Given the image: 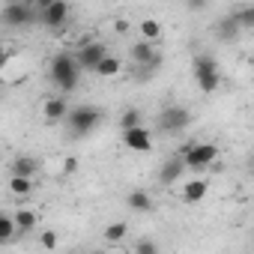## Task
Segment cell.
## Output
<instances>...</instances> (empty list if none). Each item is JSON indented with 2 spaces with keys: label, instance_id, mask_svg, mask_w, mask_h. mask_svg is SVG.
I'll return each instance as SVG.
<instances>
[{
  "label": "cell",
  "instance_id": "6da1fadb",
  "mask_svg": "<svg viewBox=\"0 0 254 254\" xmlns=\"http://www.w3.org/2000/svg\"><path fill=\"white\" fill-rule=\"evenodd\" d=\"M48 75H51L54 87L60 90V96H66V93H72V90L78 87V81H81V66H78V60H75L72 51H57V54L51 57V63H48Z\"/></svg>",
  "mask_w": 254,
  "mask_h": 254
},
{
  "label": "cell",
  "instance_id": "7a4b0ae2",
  "mask_svg": "<svg viewBox=\"0 0 254 254\" xmlns=\"http://www.w3.org/2000/svg\"><path fill=\"white\" fill-rule=\"evenodd\" d=\"M177 159L183 162L186 171H206L215 165L218 159V147L215 144H200V141H189L186 147H180Z\"/></svg>",
  "mask_w": 254,
  "mask_h": 254
},
{
  "label": "cell",
  "instance_id": "3957f363",
  "mask_svg": "<svg viewBox=\"0 0 254 254\" xmlns=\"http://www.w3.org/2000/svg\"><path fill=\"white\" fill-rule=\"evenodd\" d=\"M63 123H66V129H69L72 138H87L102 123V111L96 105H78V108H69V117Z\"/></svg>",
  "mask_w": 254,
  "mask_h": 254
},
{
  "label": "cell",
  "instance_id": "277c9868",
  "mask_svg": "<svg viewBox=\"0 0 254 254\" xmlns=\"http://www.w3.org/2000/svg\"><path fill=\"white\" fill-rule=\"evenodd\" d=\"M69 12H72V6L66 3V0H39V3H36V18H39L42 27H48L51 33L66 30Z\"/></svg>",
  "mask_w": 254,
  "mask_h": 254
},
{
  "label": "cell",
  "instance_id": "5b68a950",
  "mask_svg": "<svg viewBox=\"0 0 254 254\" xmlns=\"http://www.w3.org/2000/svg\"><path fill=\"white\" fill-rule=\"evenodd\" d=\"M194 84L200 87V93H215L218 87H221V69H218V63H215V57L212 54H197L194 57Z\"/></svg>",
  "mask_w": 254,
  "mask_h": 254
},
{
  "label": "cell",
  "instance_id": "8992f818",
  "mask_svg": "<svg viewBox=\"0 0 254 254\" xmlns=\"http://www.w3.org/2000/svg\"><path fill=\"white\" fill-rule=\"evenodd\" d=\"M191 123V111L183 108V105H168L165 111H159V129L168 132V135H177L183 129H189Z\"/></svg>",
  "mask_w": 254,
  "mask_h": 254
},
{
  "label": "cell",
  "instance_id": "52a82bcc",
  "mask_svg": "<svg viewBox=\"0 0 254 254\" xmlns=\"http://www.w3.org/2000/svg\"><path fill=\"white\" fill-rule=\"evenodd\" d=\"M0 18H3L6 24H12V27H30L36 21V6L33 3H24V0H15V3H6L3 6Z\"/></svg>",
  "mask_w": 254,
  "mask_h": 254
},
{
  "label": "cell",
  "instance_id": "ba28073f",
  "mask_svg": "<svg viewBox=\"0 0 254 254\" xmlns=\"http://www.w3.org/2000/svg\"><path fill=\"white\" fill-rule=\"evenodd\" d=\"M105 54H108V48L102 42H81V48L75 51V60H78L81 72H93Z\"/></svg>",
  "mask_w": 254,
  "mask_h": 254
},
{
  "label": "cell",
  "instance_id": "9c48e42d",
  "mask_svg": "<svg viewBox=\"0 0 254 254\" xmlns=\"http://www.w3.org/2000/svg\"><path fill=\"white\" fill-rule=\"evenodd\" d=\"M123 144L129 147L132 153H150L153 150V132L147 129V126L129 129V132H123Z\"/></svg>",
  "mask_w": 254,
  "mask_h": 254
},
{
  "label": "cell",
  "instance_id": "30bf717a",
  "mask_svg": "<svg viewBox=\"0 0 254 254\" xmlns=\"http://www.w3.org/2000/svg\"><path fill=\"white\" fill-rule=\"evenodd\" d=\"M42 117H45V123H63L66 117H69V102H66V96H51V99H45L42 102Z\"/></svg>",
  "mask_w": 254,
  "mask_h": 254
},
{
  "label": "cell",
  "instance_id": "8fae6325",
  "mask_svg": "<svg viewBox=\"0 0 254 254\" xmlns=\"http://www.w3.org/2000/svg\"><path fill=\"white\" fill-rule=\"evenodd\" d=\"M39 171V162L33 156H15L12 165H9V177H24V180H33Z\"/></svg>",
  "mask_w": 254,
  "mask_h": 254
},
{
  "label": "cell",
  "instance_id": "7c38bea8",
  "mask_svg": "<svg viewBox=\"0 0 254 254\" xmlns=\"http://www.w3.org/2000/svg\"><path fill=\"white\" fill-rule=\"evenodd\" d=\"M206 191H209L206 180H189V183L183 186L180 197H183V203H200V200L206 197Z\"/></svg>",
  "mask_w": 254,
  "mask_h": 254
},
{
  "label": "cell",
  "instance_id": "4fadbf2b",
  "mask_svg": "<svg viewBox=\"0 0 254 254\" xmlns=\"http://www.w3.org/2000/svg\"><path fill=\"white\" fill-rule=\"evenodd\" d=\"M183 171H186L183 162L174 156V159H168V162L159 168V183H162V186H174L177 180H183Z\"/></svg>",
  "mask_w": 254,
  "mask_h": 254
},
{
  "label": "cell",
  "instance_id": "5bb4252c",
  "mask_svg": "<svg viewBox=\"0 0 254 254\" xmlns=\"http://www.w3.org/2000/svg\"><path fill=\"white\" fill-rule=\"evenodd\" d=\"M126 206L135 209V212H150V209H153V197H150V191L135 189V191L126 194Z\"/></svg>",
  "mask_w": 254,
  "mask_h": 254
},
{
  "label": "cell",
  "instance_id": "9a60e30c",
  "mask_svg": "<svg viewBox=\"0 0 254 254\" xmlns=\"http://www.w3.org/2000/svg\"><path fill=\"white\" fill-rule=\"evenodd\" d=\"M156 51H159V48H156L153 42H144V39H141V42H135V45L129 48V57H132V63H138V66L144 69V66L150 63V57H153Z\"/></svg>",
  "mask_w": 254,
  "mask_h": 254
},
{
  "label": "cell",
  "instance_id": "2e32d148",
  "mask_svg": "<svg viewBox=\"0 0 254 254\" xmlns=\"http://www.w3.org/2000/svg\"><path fill=\"white\" fill-rule=\"evenodd\" d=\"M12 224H15V230H21V233H30V230L39 224V212H33V209H15V218H12Z\"/></svg>",
  "mask_w": 254,
  "mask_h": 254
},
{
  "label": "cell",
  "instance_id": "e0dca14e",
  "mask_svg": "<svg viewBox=\"0 0 254 254\" xmlns=\"http://www.w3.org/2000/svg\"><path fill=\"white\" fill-rule=\"evenodd\" d=\"M120 69H123V63H120V57H114V54H105L102 60H99V66L93 69L99 78H114V75H120Z\"/></svg>",
  "mask_w": 254,
  "mask_h": 254
},
{
  "label": "cell",
  "instance_id": "ac0fdd59",
  "mask_svg": "<svg viewBox=\"0 0 254 254\" xmlns=\"http://www.w3.org/2000/svg\"><path fill=\"white\" fill-rule=\"evenodd\" d=\"M138 126H144V114L138 108H126L120 114V129L123 132H129V129H138Z\"/></svg>",
  "mask_w": 254,
  "mask_h": 254
},
{
  "label": "cell",
  "instance_id": "d6986e66",
  "mask_svg": "<svg viewBox=\"0 0 254 254\" xmlns=\"http://www.w3.org/2000/svg\"><path fill=\"white\" fill-rule=\"evenodd\" d=\"M138 30H141V36H144V42H159L162 39V24L156 21V18H144L141 24H138Z\"/></svg>",
  "mask_w": 254,
  "mask_h": 254
},
{
  "label": "cell",
  "instance_id": "ffe728a7",
  "mask_svg": "<svg viewBox=\"0 0 254 254\" xmlns=\"http://www.w3.org/2000/svg\"><path fill=\"white\" fill-rule=\"evenodd\" d=\"M230 18L236 21L239 30H248V27H254V6H239L230 12Z\"/></svg>",
  "mask_w": 254,
  "mask_h": 254
},
{
  "label": "cell",
  "instance_id": "44dd1931",
  "mask_svg": "<svg viewBox=\"0 0 254 254\" xmlns=\"http://www.w3.org/2000/svg\"><path fill=\"white\" fill-rule=\"evenodd\" d=\"M15 239V224H12V215L0 212V245H6Z\"/></svg>",
  "mask_w": 254,
  "mask_h": 254
},
{
  "label": "cell",
  "instance_id": "7402d4cb",
  "mask_svg": "<svg viewBox=\"0 0 254 254\" xmlns=\"http://www.w3.org/2000/svg\"><path fill=\"white\" fill-rule=\"evenodd\" d=\"M126 233H129V224L126 221H114V224L105 227V239L108 242H120V239H126Z\"/></svg>",
  "mask_w": 254,
  "mask_h": 254
},
{
  "label": "cell",
  "instance_id": "603a6c76",
  "mask_svg": "<svg viewBox=\"0 0 254 254\" xmlns=\"http://www.w3.org/2000/svg\"><path fill=\"white\" fill-rule=\"evenodd\" d=\"M9 191H12V194H18V197H24V194H30V191H33V180L9 177Z\"/></svg>",
  "mask_w": 254,
  "mask_h": 254
},
{
  "label": "cell",
  "instance_id": "cb8c5ba5",
  "mask_svg": "<svg viewBox=\"0 0 254 254\" xmlns=\"http://www.w3.org/2000/svg\"><path fill=\"white\" fill-rule=\"evenodd\" d=\"M236 33H239V27H236V21L233 18H224L221 24H218V36L227 42V39H236Z\"/></svg>",
  "mask_w": 254,
  "mask_h": 254
},
{
  "label": "cell",
  "instance_id": "d4e9b609",
  "mask_svg": "<svg viewBox=\"0 0 254 254\" xmlns=\"http://www.w3.org/2000/svg\"><path fill=\"white\" fill-rule=\"evenodd\" d=\"M57 242H60V236H57L54 230H39V245H42L45 251H54Z\"/></svg>",
  "mask_w": 254,
  "mask_h": 254
},
{
  "label": "cell",
  "instance_id": "484cf974",
  "mask_svg": "<svg viewBox=\"0 0 254 254\" xmlns=\"http://www.w3.org/2000/svg\"><path fill=\"white\" fill-rule=\"evenodd\" d=\"M135 254H159V245H156L153 239H141V242L135 245Z\"/></svg>",
  "mask_w": 254,
  "mask_h": 254
},
{
  "label": "cell",
  "instance_id": "4316f807",
  "mask_svg": "<svg viewBox=\"0 0 254 254\" xmlns=\"http://www.w3.org/2000/svg\"><path fill=\"white\" fill-rule=\"evenodd\" d=\"M63 171H66V174H75V171H78V159H75V156H69V159L63 162Z\"/></svg>",
  "mask_w": 254,
  "mask_h": 254
},
{
  "label": "cell",
  "instance_id": "83f0119b",
  "mask_svg": "<svg viewBox=\"0 0 254 254\" xmlns=\"http://www.w3.org/2000/svg\"><path fill=\"white\" fill-rule=\"evenodd\" d=\"M6 60H9V51H6V45H3V42H0V69L6 66Z\"/></svg>",
  "mask_w": 254,
  "mask_h": 254
},
{
  "label": "cell",
  "instance_id": "f1b7e54d",
  "mask_svg": "<svg viewBox=\"0 0 254 254\" xmlns=\"http://www.w3.org/2000/svg\"><path fill=\"white\" fill-rule=\"evenodd\" d=\"M114 27H117V33H126V30H129V21H126V18H120Z\"/></svg>",
  "mask_w": 254,
  "mask_h": 254
}]
</instances>
